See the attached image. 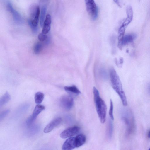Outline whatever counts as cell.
Wrapping results in <instances>:
<instances>
[{
  "label": "cell",
  "mask_w": 150,
  "mask_h": 150,
  "mask_svg": "<svg viewBox=\"0 0 150 150\" xmlns=\"http://www.w3.org/2000/svg\"><path fill=\"white\" fill-rule=\"evenodd\" d=\"M62 121V118L58 117L53 120L48 124L44 128V132L48 133L52 131L55 127L59 125Z\"/></svg>",
  "instance_id": "30bf717a"
},
{
  "label": "cell",
  "mask_w": 150,
  "mask_h": 150,
  "mask_svg": "<svg viewBox=\"0 0 150 150\" xmlns=\"http://www.w3.org/2000/svg\"><path fill=\"white\" fill-rule=\"evenodd\" d=\"M46 8L45 6H42L40 17V23L41 26H43L45 18L46 16Z\"/></svg>",
  "instance_id": "e0dca14e"
},
{
  "label": "cell",
  "mask_w": 150,
  "mask_h": 150,
  "mask_svg": "<svg viewBox=\"0 0 150 150\" xmlns=\"http://www.w3.org/2000/svg\"><path fill=\"white\" fill-rule=\"evenodd\" d=\"M9 112V110L8 109H7L4 110L1 112L0 115V120L1 121V120H3L5 117L6 116V115Z\"/></svg>",
  "instance_id": "603a6c76"
},
{
  "label": "cell",
  "mask_w": 150,
  "mask_h": 150,
  "mask_svg": "<svg viewBox=\"0 0 150 150\" xmlns=\"http://www.w3.org/2000/svg\"><path fill=\"white\" fill-rule=\"evenodd\" d=\"M94 99L97 112L100 122L104 123L106 120L107 107L104 101L100 97L98 89L94 87L93 88Z\"/></svg>",
  "instance_id": "7a4b0ae2"
},
{
  "label": "cell",
  "mask_w": 150,
  "mask_h": 150,
  "mask_svg": "<svg viewBox=\"0 0 150 150\" xmlns=\"http://www.w3.org/2000/svg\"><path fill=\"white\" fill-rule=\"evenodd\" d=\"M113 105L112 100L110 99V108L109 111V115L111 119L113 120L114 117L113 114Z\"/></svg>",
  "instance_id": "44dd1931"
},
{
  "label": "cell",
  "mask_w": 150,
  "mask_h": 150,
  "mask_svg": "<svg viewBox=\"0 0 150 150\" xmlns=\"http://www.w3.org/2000/svg\"><path fill=\"white\" fill-rule=\"evenodd\" d=\"M45 109V107L43 105L40 104L37 105L32 115L26 120V125L28 126H30L34 121L39 114Z\"/></svg>",
  "instance_id": "ba28073f"
},
{
  "label": "cell",
  "mask_w": 150,
  "mask_h": 150,
  "mask_svg": "<svg viewBox=\"0 0 150 150\" xmlns=\"http://www.w3.org/2000/svg\"><path fill=\"white\" fill-rule=\"evenodd\" d=\"M60 104L64 109L69 110L71 109L74 105V100L72 97L69 95H64L60 98Z\"/></svg>",
  "instance_id": "52a82bcc"
},
{
  "label": "cell",
  "mask_w": 150,
  "mask_h": 150,
  "mask_svg": "<svg viewBox=\"0 0 150 150\" xmlns=\"http://www.w3.org/2000/svg\"><path fill=\"white\" fill-rule=\"evenodd\" d=\"M42 48V44L40 42L36 43L34 47V51L36 54H39L41 51Z\"/></svg>",
  "instance_id": "ffe728a7"
},
{
  "label": "cell",
  "mask_w": 150,
  "mask_h": 150,
  "mask_svg": "<svg viewBox=\"0 0 150 150\" xmlns=\"http://www.w3.org/2000/svg\"><path fill=\"white\" fill-rule=\"evenodd\" d=\"M147 89L148 93L150 94V83L148 84Z\"/></svg>",
  "instance_id": "d4e9b609"
},
{
  "label": "cell",
  "mask_w": 150,
  "mask_h": 150,
  "mask_svg": "<svg viewBox=\"0 0 150 150\" xmlns=\"http://www.w3.org/2000/svg\"><path fill=\"white\" fill-rule=\"evenodd\" d=\"M86 141L85 135L82 134L75 137H70L64 142L62 149L63 150H70L79 147L83 145Z\"/></svg>",
  "instance_id": "3957f363"
},
{
  "label": "cell",
  "mask_w": 150,
  "mask_h": 150,
  "mask_svg": "<svg viewBox=\"0 0 150 150\" xmlns=\"http://www.w3.org/2000/svg\"><path fill=\"white\" fill-rule=\"evenodd\" d=\"M51 17L50 14L47 15L43 25L42 32L47 34L49 31L51 24Z\"/></svg>",
  "instance_id": "4fadbf2b"
},
{
  "label": "cell",
  "mask_w": 150,
  "mask_h": 150,
  "mask_svg": "<svg viewBox=\"0 0 150 150\" xmlns=\"http://www.w3.org/2000/svg\"><path fill=\"white\" fill-rule=\"evenodd\" d=\"M11 99V96L8 92H6L1 97L0 99V107L2 106L7 103Z\"/></svg>",
  "instance_id": "2e32d148"
},
{
  "label": "cell",
  "mask_w": 150,
  "mask_h": 150,
  "mask_svg": "<svg viewBox=\"0 0 150 150\" xmlns=\"http://www.w3.org/2000/svg\"><path fill=\"white\" fill-rule=\"evenodd\" d=\"M147 137L149 138L150 139V130L149 131V132L148 133V135H147Z\"/></svg>",
  "instance_id": "484cf974"
},
{
  "label": "cell",
  "mask_w": 150,
  "mask_h": 150,
  "mask_svg": "<svg viewBox=\"0 0 150 150\" xmlns=\"http://www.w3.org/2000/svg\"><path fill=\"white\" fill-rule=\"evenodd\" d=\"M40 11L37 5L32 6L30 10V18L28 24L33 31L36 32L38 30V24L40 17Z\"/></svg>",
  "instance_id": "277c9868"
},
{
  "label": "cell",
  "mask_w": 150,
  "mask_h": 150,
  "mask_svg": "<svg viewBox=\"0 0 150 150\" xmlns=\"http://www.w3.org/2000/svg\"><path fill=\"white\" fill-rule=\"evenodd\" d=\"M113 1L120 7H121L122 5V0H113Z\"/></svg>",
  "instance_id": "cb8c5ba5"
},
{
  "label": "cell",
  "mask_w": 150,
  "mask_h": 150,
  "mask_svg": "<svg viewBox=\"0 0 150 150\" xmlns=\"http://www.w3.org/2000/svg\"><path fill=\"white\" fill-rule=\"evenodd\" d=\"M122 119L126 126V134L131 136L134 134L136 130L135 120L131 111L126 112L122 117Z\"/></svg>",
  "instance_id": "5b68a950"
},
{
  "label": "cell",
  "mask_w": 150,
  "mask_h": 150,
  "mask_svg": "<svg viewBox=\"0 0 150 150\" xmlns=\"http://www.w3.org/2000/svg\"><path fill=\"white\" fill-rule=\"evenodd\" d=\"M7 8L8 11L12 14L15 21L18 24L21 23L23 21L22 18L20 14L13 8L10 3L7 4Z\"/></svg>",
  "instance_id": "8fae6325"
},
{
  "label": "cell",
  "mask_w": 150,
  "mask_h": 150,
  "mask_svg": "<svg viewBox=\"0 0 150 150\" xmlns=\"http://www.w3.org/2000/svg\"><path fill=\"white\" fill-rule=\"evenodd\" d=\"M80 130V128L78 126L71 127L62 131L60 134V137L63 139L72 137L78 134Z\"/></svg>",
  "instance_id": "9c48e42d"
},
{
  "label": "cell",
  "mask_w": 150,
  "mask_h": 150,
  "mask_svg": "<svg viewBox=\"0 0 150 150\" xmlns=\"http://www.w3.org/2000/svg\"><path fill=\"white\" fill-rule=\"evenodd\" d=\"M64 89L66 91L76 95H79L81 93L80 90L74 85L65 86Z\"/></svg>",
  "instance_id": "9a60e30c"
},
{
  "label": "cell",
  "mask_w": 150,
  "mask_h": 150,
  "mask_svg": "<svg viewBox=\"0 0 150 150\" xmlns=\"http://www.w3.org/2000/svg\"><path fill=\"white\" fill-rule=\"evenodd\" d=\"M113 124L111 120H110L108 122L107 129L108 136L109 139H111L112 137L113 133Z\"/></svg>",
  "instance_id": "d6986e66"
},
{
  "label": "cell",
  "mask_w": 150,
  "mask_h": 150,
  "mask_svg": "<svg viewBox=\"0 0 150 150\" xmlns=\"http://www.w3.org/2000/svg\"><path fill=\"white\" fill-rule=\"evenodd\" d=\"M136 35L134 34H130L124 35L123 41V45H125L132 42L136 38Z\"/></svg>",
  "instance_id": "5bb4252c"
},
{
  "label": "cell",
  "mask_w": 150,
  "mask_h": 150,
  "mask_svg": "<svg viewBox=\"0 0 150 150\" xmlns=\"http://www.w3.org/2000/svg\"><path fill=\"white\" fill-rule=\"evenodd\" d=\"M149 150H150V147L149 148Z\"/></svg>",
  "instance_id": "4316f807"
},
{
  "label": "cell",
  "mask_w": 150,
  "mask_h": 150,
  "mask_svg": "<svg viewBox=\"0 0 150 150\" xmlns=\"http://www.w3.org/2000/svg\"><path fill=\"white\" fill-rule=\"evenodd\" d=\"M110 79L112 86L120 97L123 106L127 105V102L120 78L115 70L112 68L110 71Z\"/></svg>",
  "instance_id": "6da1fadb"
},
{
  "label": "cell",
  "mask_w": 150,
  "mask_h": 150,
  "mask_svg": "<svg viewBox=\"0 0 150 150\" xmlns=\"http://www.w3.org/2000/svg\"><path fill=\"white\" fill-rule=\"evenodd\" d=\"M48 37L47 34L42 33H40L38 35V39L41 42H44L46 41Z\"/></svg>",
  "instance_id": "7402d4cb"
},
{
  "label": "cell",
  "mask_w": 150,
  "mask_h": 150,
  "mask_svg": "<svg viewBox=\"0 0 150 150\" xmlns=\"http://www.w3.org/2000/svg\"><path fill=\"white\" fill-rule=\"evenodd\" d=\"M44 97V95L43 93L41 92H37L35 94L34 97L35 103L39 104L42 101Z\"/></svg>",
  "instance_id": "ac0fdd59"
},
{
  "label": "cell",
  "mask_w": 150,
  "mask_h": 150,
  "mask_svg": "<svg viewBox=\"0 0 150 150\" xmlns=\"http://www.w3.org/2000/svg\"><path fill=\"white\" fill-rule=\"evenodd\" d=\"M86 11L91 18L93 21L97 18L98 14V7L94 0H85Z\"/></svg>",
  "instance_id": "8992f818"
},
{
  "label": "cell",
  "mask_w": 150,
  "mask_h": 150,
  "mask_svg": "<svg viewBox=\"0 0 150 150\" xmlns=\"http://www.w3.org/2000/svg\"><path fill=\"white\" fill-rule=\"evenodd\" d=\"M127 17L123 21L122 25L126 28L132 21L133 17V12L131 6H127L126 8Z\"/></svg>",
  "instance_id": "7c38bea8"
}]
</instances>
